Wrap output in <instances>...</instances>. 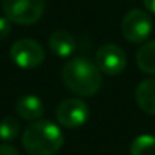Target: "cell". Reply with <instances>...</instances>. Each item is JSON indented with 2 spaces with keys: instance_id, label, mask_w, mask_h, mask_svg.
<instances>
[{
  "instance_id": "4fadbf2b",
  "label": "cell",
  "mask_w": 155,
  "mask_h": 155,
  "mask_svg": "<svg viewBox=\"0 0 155 155\" xmlns=\"http://www.w3.org/2000/svg\"><path fill=\"white\" fill-rule=\"evenodd\" d=\"M20 132V125L15 117H5L0 122V140L3 141H12L17 138Z\"/></svg>"
},
{
  "instance_id": "8fae6325",
  "label": "cell",
  "mask_w": 155,
  "mask_h": 155,
  "mask_svg": "<svg viewBox=\"0 0 155 155\" xmlns=\"http://www.w3.org/2000/svg\"><path fill=\"white\" fill-rule=\"evenodd\" d=\"M135 61L141 71L147 74H155V40L144 43L138 49Z\"/></svg>"
},
{
  "instance_id": "5b68a950",
  "label": "cell",
  "mask_w": 155,
  "mask_h": 155,
  "mask_svg": "<svg viewBox=\"0 0 155 155\" xmlns=\"http://www.w3.org/2000/svg\"><path fill=\"white\" fill-rule=\"evenodd\" d=\"M9 56L15 65L20 68H37L44 61V47L32 38H20L17 40L9 50Z\"/></svg>"
},
{
  "instance_id": "7c38bea8",
  "label": "cell",
  "mask_w": 155,
  "mask_h": 155,
  "mask_svg": "<svg viewBox=\"0 0 155 155\" xmlns=\"http://www.w3.org/2000/svg\"><path fill=\"white\" fill-rule=\"evenodd\" d=\"M131 155H155V137L150 134L138 135L129 146Z\"/></svg>"
},
{
  "instance_id": "7a4b0ae2",
  "label": "cell",
  "mask_w": 155,
  "mask_h": 155,
  "mask_svg": "<svg viewBox=\"0 0 155 155\" xmlns=\"http://www.w3.org/2000/svg\"><path fill=\"white\" fill-rule=\"evenodd\" d=\"M23 147L29 155H55L64 143L61 128L52 120H35L23 132Z\"/></svg>"
},
{
  "instance_id": "9c48e42d",
  "label": "cell",
  "mask_w": 155,
  "mask_h": 155,
  "mask_svg": "<svg viewBox=\"0 0 155 155\" xmlns=\"http://www.w3.org/2000/svg\"><path fill=\"white\" fill-rule=\"evenodd\" d=\"M49 49L53 55L61 58H68L76 50V40L67 31H55L49 37Z\"/></svg>"
},
{
  "instance_id": "30bf717a",
  "label": "cell",
  "mask_w": 155,
  "mask_h": 155,
  "mask_svg": "<svg viewBox=\"0 0 155 155\" xmlns=\"http://www.w3.org/2000/svg\"><path fill=\"white\" fill-rule=\"evenodd\" d=\"M135 102L143 113L155 116V79L138 82L135 88Z\"/></svg>"
},
{
  "instance_id": "ba28073f",
  "label": "cell",
  "mask_w": 155,
  "mask_h": 155,
  "mask_svg": "<svg viewBox=\"0 0 155 155\" xmlns=\"http://www.w3.org/2000/svg\"><path fill=\"white\" fill-rule=\"evenodd\" d=\"M15 113L23 120H40L44 114V104L35 94H25L15 102Z\"/></svg>"
},
{
  "instance_id": "6da1fadb",
  "label": "cell",
  "mask_w": 155,
  "mask_h": 155,
  "mask_svg": "<svg viewBox=\"0 0 155 155\" xmlns=\"http://www.w3.org/2000/svg\"><path fill=\"white\" fill-rule=\"evenodd\" d=\"M62 81L76 96L88 97L101 90L104 78L96 62L85 56H76L62 67Z\"/></svg>"
},
{
  "instance_id": "52a82bcc",
  "label": "cell",
  "mask_w": 155,
  "mask_h": 155,
  "mask_svg": "<svg viewBox=\"0 0 155 155\" xmlns=\"http://www.w3.org/2000/svg\"><path fill=\"white\" fill-rule=\"evenodd\" d=\"M96 65L102 71V74L117 76L123 73L128 64V58L125 50L117 44H104L96 52Z\"/></svg>"
},
{
  "instance_id": "2e32d148",
  "label": "cell",
  "mask_w": 155,
  "mask_h": 155,
  "mask_svg": "<svg viewBox=\"0 0 155 155\" xmlns=\"http://www.w3.org/2000/svg\"><path fill=\"white\" fill-rule=\"evenodd\" d=\"M143 5H144L147 12L155 14V0H143Z\"/></svg>"
},
{
  "instance_id": "277c9868",
  "label": "cell",
  "mask_w": 155,
  "mask_h": 155,
  "mask_svg": "<svg viewBox=\"0 0 155 155\" xmlns=\"http://www.w3.org/2000/svg\"><path fill=\"white\" fill-rule=\"evenodd\" d=\"M120 31L126 41L134 44L144 43L152 34V18L143 9H131L122 18Z\"/></svg>"
},
{
  "instance_id": "8992f818",
  "label": "cell",
  "mask_w": 155,
  "mask_h": 155,
  "mask_svg": "<svg viewBox=\"0 0 155 155\" xmlns=\"http://www.w3.org/2000/svg\"><path fill=\"white\" fill-rule=\"evenodd\" d=\"M55 116L58 123L65 128H79L88 120L90 108L82 99L70 97L58 105Z\"/></svg>"
},
{
  "instance_id": "9a60e30c",
  "label": "cell",
  "mask_w": 155,
  "mask_h": 155,
  "mask_svg": "<svg viewBox=\"0 0 155 155\" xmlns=\"http://www.w3.org/2000/svg\"><path fill=\"white\" fill-rule=\"evenodd\" d=\"M0 155H20V153L11 144H0Z\"/></svg>"
},
{
  "instance_id": "5bb4252c",
  "label": "cell",
  "mask_w": 155,
  "mask_h": 155,
  "mask_svg": "<svg viewBox=\"0 0 155 155\" xmlns=\"http://www.w3.org/2000/svg\"><path fill=\"white\" fill-rule=\"evenodd\" d=\"M11 20L6 18V17H0V41L2 40H6L11 34Z\"/></svg>"
},
{
  "instance_id": "3957f363",
  "label": "cell",
  "mask_w": 155,
  "mask_h": 155,
  "mask_svg": "<svg viewBox=\"0 0 155 155\" xmlns=\"http://www.w3.org/2000/svg\"><path fill=\"white\" fill-rule=\"evenodd\" d=\"M46 9L44 0H3V12L15 25L29 26L37 23Z\"/></svg>"
}]
</instances>
